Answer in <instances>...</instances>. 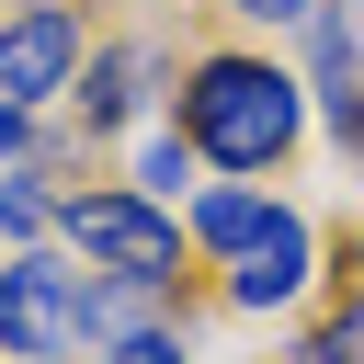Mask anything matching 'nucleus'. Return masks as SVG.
<instances>
[{"label": "nucleus", "mask_w": 364, "mask_h": 364, "mask_svg": "<svg viewBox=\"0 0 364 364\" xmlns=\"http://www.w3.org/2000/svg\"><path fill=\"white\" fill-rule=\"evenodd\" d=\"M296 125H307V102H296V80H284L273 57H239V46L193 57V80H182V136H193V159H216V171H273V159L296 148Z\"/></svg>", "instance_id": "f257e3e1"}, {"label": "nucleus", "mask_w": 364, "mask_h": 364, "mask_svg": "<svg viewBox=\"0 0 364 364\" xmlns=\"http://www.w3.org/2000/svg\"><path fill=\"white\" fill-rule=\"evenodd\" d=\"M68 250L102 273V284H182V216L148 205L136 182H102V193H68L57 205Z\"/></svg>", "instance_id": "f03ea898"}, {"label": "nucleus", "mask_w": 364, "mask_h": 364, "mask_svg": "<svg viewBox=\"0 0 364 364\" xmlns=\"http://www.w3.org/2000/svg\"><path fill=\"white\" fill-rule=\"evenodd\" d=\"M80 341H91V273L57 262L46 239L11 250V262H0V353H11V364H68Z\"/></svg>", "instance_id": "7ed1b4c3"}, {"label": "nucleus", "mask_w": 364, "mask_h": 364, "mask_svg": "<svg viewBox=\"0 0 364 364\" xmlns=\"http://www.w3.org/2000/svg\"><path fill=\"white\" fill-rule=\"evenodd\" d=\"M68 80H80V11H68V0L11 11V23H0V102L34 114V102H57Z\"/></svg>", "instance_id": "20e7f679"}, {"label": "nucleus", "mask_w": 364, "mask_h": 364, "mask_svg": "<svg viewBox=\"0 0 364 364\" xmlns=\"http://www.w3.org/2000/svg\"><path fill=\"white\" fill-rule=\"evenodd\" d=\"M307 262H318V228L296 216V205H273V228L239 250V273H228V307H296L307 296Z\"/></svg>", "instance_id": "39448f33"}, {"label": "nucleus", "mask_w": 364, "mask_h": 364, "mask_svg": "<svg viewBox=\"0 0 364 364\" xmlns=\"http://www.w3.org/2000/svg\"><path fill=\"white\" fill-rule=\"evenodd\" d=\"M148 80H159V46H102V57H91V80H68V102L91 114V136H114V125L148 102Z\"/></svg>", "instance_id": "423d86ee"}, {"label": "nucleus", "mask_w": 364, "mask_h": 364, "mask_svg": "<svg viewBox=\"0 0 364 364\" xmlns=\"http://www.w3.org/2000/svg\"><path fill=\"white\" fill-rule=\"evenodd\" d=\"M262 228H273V193H250V182H216V193H193V216H182V239H205L216 262H239Z\"/></svg>", "instance_id": "0eeeda50"}, {"label": "nucleus", "mask_w": 364, "mask_h": 364, "mask_svg": "<svg viewBox=\"0 0 364 364\" xmlns=\"http://www.w3.org/2000/svg\"><path fill=\"white\" fill-rule=\"evenodd\" d=\"M46 228H57V193H46L34 171H0V239H11V250H34Z\"/></svg>", "instance_id": "6e6552de"}, {"label": "nucleus", "mask_w": 364, "mask_h": 364, "mask_svg": "<svg viewBox=\"0 0 364 364\" xmlns=\"http://www.w3.org/2000/svg\"><path fill=\"white\" fill-rule=\"evenodd\" d=\"M182 182H193V136L171 125V136H148V148H136V193H148V205H171Z\"/></svg>", "instance_id": "1a4fd4ad"}, {"label": "nucleus", "mask_w": 364, "mask_h": 364, "mask_svg": "<svg viewBox=\"0 0 364 364\" xmlns=\"http://www.w3.org/2000/svg\"><path fill=\"white\" fill-rule=\"evenodd\" d=\"M102 364H193L182 330H136V341H102Z\"/></svg>", "instance_id": "9d476101"}, {"label": "nucleus", "mask_w": 364, "mask_h": 364, "mask_svg": "<svg viewBox=\"0 0 364 364\" xmlns=\"http://www.w3.org/2000/svg\"><path fill=\"white\" fill-rule=\"evenodd\" d=\"M307 364H364V307H341V318L307 341Z\"/></svg>", "instance_id": "9b49d317"}, {"label": "nucleus", "mask_w": 364, "mask_h": 364, "mask_svg": "<svg viewBox=\"0 0 364 364\" xmlns=\"http://www.w3.org/2000/svg\"><path fill=\"white\" fill-rule=\"evenodd\" d=\"M228 11H250V23H307L318 0H228Z\"/></svg>", "instance_id": "f8f14e48"}, {"label": "nucleus", "mask_w": 364, "mask_h": 364, "mask_svg": "<svg viewBox=\"0 0 364 364\" xmlns=\"http://www.w3.org/2000/svg\"><path fill=\"white\" fill-rule=\"evenodd\" d=\"M11 159H23V114L0 102V171H11Z\"/></svg>", "instance_id": "ddd939ff"}]
</instances>
